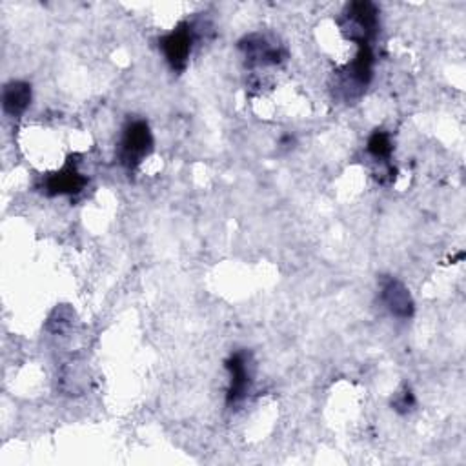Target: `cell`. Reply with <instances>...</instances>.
<instances>
[{
    "mask_svg": "<svg viewBox=\"0 0 466 466\" xmlns=\"http://www.w3.org/2000/svg\"><path fill=\"white\" fill-rule=\"evenodd\" d=\"M154 150V135L146 121H131L122 131L119 161L124 168L135 170Z\"/></svg>",
    "mask_w": 466,
    "mask_h": 466,
    "instance_id": "6da1fadb",
    "label": "cell"
},
{
    "mask_svg": "<svg viewBox=\"0 0 466 466\" xmlns=\"http://www.w3.org/2000/svg\"><path fill=\"white\" fill-rule=\"evenodd\" d=\"M343 29L357 44H370L379 29V10L371 3H352L345 13Z\"/></svg>",
    "mask_w": 466,
    "mask_h": 466,
    "instance_id": "7a4b0ae2",
    "label": "cell"
},
{
    "mask_svg": "<svg viewBox=\"0 0 466 466\" xmlns=\"http://www.w3.org/2000/svg\"><path fill=\"white\" fill-rule=\"evenodd\" d=\"M161 50L173 71H184L188 66L194 48V29L188 22H182L171 33L159 40Z\"/></svg>",
    "mask_w": 466,
    "mask_h": 466,
    "instance_id": "3957f363",
    "label": "cell"
},
{
    "mask_svg": "<svg viewBox=\"0 0 466 466\" xmlns=\"http://www.w3.org/2000/svg\"><path fill=\"white\" fill-rule=\"evenodd\" d=\"M226 370L229 371V387L226 401L228 404L241 403L252 387V371H250V359L245 352L233 354L226 361Z\"/></svg>",
    "mask_w": 466,
    "mask_h": 466,
    "instance_id": "277c9868",
    "label": "cell"
},
{
    "mask_svg": "<svg viewBox=\"0 0 466 466\" xmlns=\"http://www.w3.org/2000/svg\"><path fill=\"white\" fill-rule=\"evenodd\" d=\"M379 295L385 308L399 319H410L413 315V299L408 288L394 277H381Z\"/></svg>",
    "mask_w": 466,
    "mask_h": 466,
    "instance_id": "5b68a950",
    "label": "cell"
},
{
    "mask_svg": "<svg viewBox=\"0 0 466 466\" xmlns=\"http://www.w3.org/2000/svg\"><path fill=\"white\" fill-rule=\"evenodd\" d=\"M241 50L245 52L246 59L255 64H279L283 62L287 54L279 44H270L264 35H250L241 40Z\"/></svg>",
    "mask_w": 466,
    "mask_h": 466,
    "instance_id": "8992f818",
    "label": "cell"
},
{
    "mask_svg": "<svg viewBox=\"0 0 466 466\" xmlns=\"http://www.w3.org/2000/svg\"><path fill=\"white\" fill-rule=\"evenodd\" d=\"M371 75H374V52H371L370 44H359L357 55L345 70L346 87L361 91L370 84Z\"/></svg>",
    "mask_w": 466,
    "mask_h": 466,
    "instance_id": "52a82bcc",
    "label": "cell"
},
{
    "mask_svg": "<svg viewBox=\"0 0 466 466\" xmlns=\"http://www.w3.org/2000/svg\"><path fill=\"white\" fill-rule=\"evenodd\" d=\"M86 177L77 170L73 162H68L57 173L46 179L44 190L50 196H75L80 194L86 186Z\"/></svg>",
    "mask_w": 466,
    "mask_h": 466,
    "instance_id": "ba28073f",
    "label": "cell"
},
{
    "mask_svg": "<svg viewBox=\"0 0 466 466\" xmlns=\"http://www.w3.org/2000/svg\"><path fill=\"white\" fill-rule=\"evenodd\" d=\"M31 104V86L22 80H12L3 91V108L10 117H21Z\"/></svg>",
    "mask_w": 466,
    "mask_h": 466,
    "instance_id": "9c48e42d",
    "label": "cell"
},
{
    "mask_svg": "<svg viewBox=\"0 0 466 466\" xmlns=\"http://www.w3.org/2000/svg\"><path fill=\"white\" fill-rule=\"evenodd\" d=\"M368 154L374 157L379 162H388V159L392 157L394 152V145H392V137L387 131H374L371 137L368 138Z\"/></svg>",
    "mask_w": 466,
    "mask_h": 466,
    "instance_id": "30bf717a",
    "label": "cell"
},
{
    "mask_svg": "<svg viewBox=\"0 0 466 466\" xmlns=\"http://www.w3.org/2000/svg\"><path fill=\"white\" fill-rule=\"evenodd\" d=\"M392 406H394L397 412H401V413H406L408 410H412V408L415 406V397H413L412 390H410V388H404V390L397 395V399L392 403Z\"/></svg>",
    "mask_w": 466,
    "mask_h": 466,
    "instance_id": "8fae6325",
    "label": "cell"
}]
</instances>
